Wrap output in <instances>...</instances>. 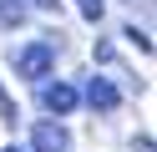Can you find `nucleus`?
Listing matches in <instances>:
<instances>
[{"label":"nucleus","mask_w":157,"mask_h":152,"mask_svg":"<svg viewBox=\"0 0 157 152\" xmlns=\"http://www.w3.org/2000/svg\"><path fill=\"white\" fill-rule=\"evenodd\" d=\"M51 71H56V46H51V41H31V46L15 51V76H25V81H46Z\"/></svg>","instance_id":"1"},{"label":"nucleus","mask_w":157,"mask_h":152,"mask_svg":"<svg viewBox=\"0 0 157 152\" xmlns=\"http://www.w3.org/2000/svg\"><path fill=\"white\" fill-rule=\"evenodd\" d=\"M76 101H81V91H76L71 81H41V107L51 111V117H71Z\"/></svg>","instance_id":"2"},{"label":"nucleus","mask_w":157,"mask_h":152,"mask_svg":"<svg viewBox=\"0 0 157 152\" xmlns=\"http://www.w3.org/2000/svg\"><path fill=\"white\" fill-rule=\"evenodd\" d=\"M31 147H36V152H71V132H66L61 122H36Z\"/></svg>","instance_id":"3"},{"label":"nucleus","mask_w":157,"mask_h":152,"mask_svg":"<svg viewBox=\"0 0 157 152\" xmlns=\"http://www.w3.org/2000/svg\"><path fill=\"white\" fill-rule=\"evenodd\" d=\"M81 96L91 101L96 111H117V107H122V91H117V86H112L106 76H91V81H86V91H81Z\"/></svg>","instance_id":"4"},{"label":"nucleus","mask_w":157,"mask_h":152,"mask_svg":"<svg viewBox=\"0 0 157 152\" xmlns=\"http://www.w3.org/2000/svg\"><path fill=\"white\" fill-rule=\"evenodd\" d=\"M25 15H31L25 0H0V20H5V25H25Z\"/></svg>","instance_id":"5"},{"label":"nucleus","mask_w":157,"mask_h":152,"mask_svg":"<svg viewBox=\"0 0 157 152\" xmlns=\"http://www.w3.org/2000/svg\"><path fill=\"white\" fill-rule=\"evenodd\" d=\"M76 10H81V15L96 25V20H101V10H106V0H76Z\"/></svg>","instance_id":"6"},{"label":"nucleus","mask_w":157,"mask_h":152,"mask_svg":"<svg viewBox=\"0 0 157 152\" xmlns=\"http://www.w3.org/2000/svg\"><path fill=\"white\" fill-rule=\"evenodd\" d=\"M0 117H5V122H15V117H21V111H15V101H10V91H5V86H0Z\"/></svg>","instance_id":"7"},{"label":"nucleus","mask_w":157,"mask_h":152,"mask_svg":"<svg viewBox=\"0 0 157 152\" xmlns=\"http://www.w3.org/2000/svg\"><path fill=\"white\" fill-rule=\"evenodd\" d=\"M31 5H36V10H56V0H31Z\"/></svg>","instance_id":"8"},{"label":"nucleus","mask_w":157,"mask_h":152,"mask_svg":"<svg viewBox=\"0 0 157 152\" xmlns=\"http://www.w3.org/2000/svg\"><path fill=\"white\" fill-rule=\"evenodd\" d=\"M5 152H36V147H25V142H10V147H5Z\"/></svg>","instance_id":"9"}]
</instances>
